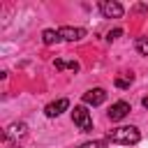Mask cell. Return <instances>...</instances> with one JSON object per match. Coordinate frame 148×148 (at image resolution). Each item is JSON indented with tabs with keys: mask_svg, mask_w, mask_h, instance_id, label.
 <instances>
[{
	"mask_svg": "<svg viewBox=\"0 0 148 148\" xmlns=\"http://www.w3.org/2000/svg\"><path fill=\"white\" fill-rule=\"evenodd\" d=\"M136 51L141 56H148V37H139L136 39Z\"/></svg>",
	"mask_w": 148,
	"mask_h": 148,
	"instance_id": "8fae6325",
	"label": "cell"
},
{
	"mask_svg": "<svg viewBox=\"0 0 148 148\" xmlns=\"http://www.w3.org/2000/svg\"><path fill=\"white\" fill-rule=\"evenodd\" d=\"M58 35H60V39H65V42H79V39H83V37H86V30H83V28L65 25V28H60V30H58Z\"/></svg>",
	"mask_w": 148,
	"mask_h": 148,
	"instance_id": "277c9868",
	"label": "cell"
},
{
	"mask_svg": "<svg viewBox=\"0 0 148 148\" xmlns=\"http://www.w3.org/2000/svg\"><path fill=\"white\" fill-rule=\"evenodd\" d=\"M130 83H132V74H127L125 79H116V86H118L120 90H125V88H130Z\"/></svg>",
	"mask_w": 148,
	"mask_h": 148,
	"instance_id": "4fadbf2b",
	"label": "cell"
},
{
	"mask_svg": "<svg viewBox=\"0 0 148 148\" xmlns=\"http://www.w3.org/2000/svg\"><path fill=\"white\" fill-rule=\"evenodd\" d=\"M130 113V104L127 102H116V104H111V109H109V118L113 120V123H118V120H123L125 116Z\"/></svg>",
	"mask_w": 148,
	"mask_h": 148,
	"instance_id": "52a82bcc",
	"label": "cell"
},
{
	"mask_svg": "<svg viewBox=\"0 0 148 148\" xmlns=\"http://www.w3.org/2000/svg\"><path fill=\"white\" fill-rule=\"evenodd\" d=\"M72 120H74V125H76L81 132H90V130H92V118H90V111H88L86 106H74Z\"/></svg>",
	"mask_w": 148,
	"mask_h": 148,
	"instance_id": "7a4b0ae2",
	"label": "cell"
},
{
	"mask_svg": "<svg viewBox=\"0 0 148 148\" xmlns=\"http://www.w3.org/2000/svg\"><path fill=\"white\" fill-rule=\"evenodd\" d=\"M99 12H102L106 18H120V16L125 14L123 5L116 2V0H104V2H99Z\"/></svg>",
	"mask_w": 148,
	"mask_h": 148,
	"instance_id": "3957f363",
	"label": "cell"
},
{
	"mask_svg": "<svg viewBox=\"0 0 148 148\" xmlns=\"http://www.w3.org/2000/svg\"><path fill=\"white\" fill-rule=\"evenodd\" d=\"M65 109H69V99H65V97H60V99H56V102H51V104H46V109H44V113H46V118H56V116H60Z\"/></svg>",
	"mask_w": 148,
	"mask_h": 148,
	"instance_id": "8992f818",
	"label": "cell"
},
{
	"mask_svg": "<svg viewBox=\"0 0 148 148\" xmlns=\"http://www.w3.org/2000/svg\"><path fill=\"white\" fill-rule=\"evenodd\" d=\"M106 141H113V143H120V146H134V143H139V141H141V134H139V130H136V127L125 125V127L109 130Z\"/></svg>",
	"mask_w": 148,
	"mask_h": 148,
	"instance_id": "6da1fadb",
	"label": "cell"
},
{
	"mask_svg": "<svg viewBox=\"0 0 148 148\" xmlns=\"http://www.w3.org/2000/svg\"><path fill=\"white\" fill-rule=\"evenodd\" d=\"M104 99H106V90L104 88H92V90L83 92V102L90 104V106H99Z\"/></svg>",
	"mask_w": 148,
	"mask_h": 148,
	"instance_id": "5b68a950",
	"label": "cell"
},
{
	"mask_svg": "<svg viewBox=\"0 0 148 148\" xmlns=\"http://www.w3.org/2000/svg\"><path fill=\"white\" fill-rule=\"evenodd\" d=\"M42 42H44V44H56V42H60V35H58V30H53V28H46V30L42 32Z\"/></svg>",
	"mask_w": 148,
	"mask_h": 148,
	"instance_id": "9c48e42d",
	"label": "cell"
},
{
	"mask_svg": "<svg viewBox=\"0 0 148 148\" xmlns=\"http://www.w3.org/2000/svg\"><path fill=\"white\" fill-rule=\"evenodd\" d=\"M120 35H123V30H120V28H113V30H109V35H106V39H109V42H113V39H118Z\"/></svg>",
	"mask_w": 148,
	"mask_h": 148,
	"instance_id": "5bb4252c",
	"label": "cell"
},
{
	"mask_svg": "<svg viewBox=\"0 0 148 148\" xmlns=\"http://www.w3.org/2000/svg\"><path fill=\"white\" fill-rule=\"evenodd\" d=\"M53 65H56V69H72V72H79V62H76V60H60V58H58Z\"/></svg>",
	"mask_w": 148,
	"mask_h": 148,
	"instance_id": "30bf717a",
	"label": "cell"
},
{
	"mask_svg": "<svg viewBox=\"0 0 148 148\" xmlns=\"http://www.w3.org/2000/svg\"><path fill=\"white\" fill-rule=\"evenodd\" d=\"M141 104H143V106L148 109V97H143V99H141Z\"/></svg>",
	"mask_w": 148,
	"mask_h": 148,
	"instance_id": "9a60e30c",
	"label": "cell"
},
{
	"mask_svg": "<svg viewBox=\"0 0 148 148\" xmlns=\"http://www.w3.org/2000/svg\"><path fill=\"white\" fill-rule=\"evenodd\" d=\"M79 148H106V139H99V141H86V143H81Z\"/></svg>",
	"mask_w": 148,
	"mask_h": 148,
	"instance_id": "7c38bea8",
	"label": "cell"
},
{
	"mask_svg": "<svg viewBox=\"0 0 148 148\" xmlns=\"http://www.w3.org/2000/svg\"><path fill=\"white\" fill-rule=\"evenodd\" d=\"M25 132H28V125L25 123H12L5 130V141L12 143V139H21V136H25Z\"/></svg>",
	"mask_w": 148,
	"mask_h": 148,
	"instance_id": "ba28073f",
	"label": "cell"
}]
</instances>
